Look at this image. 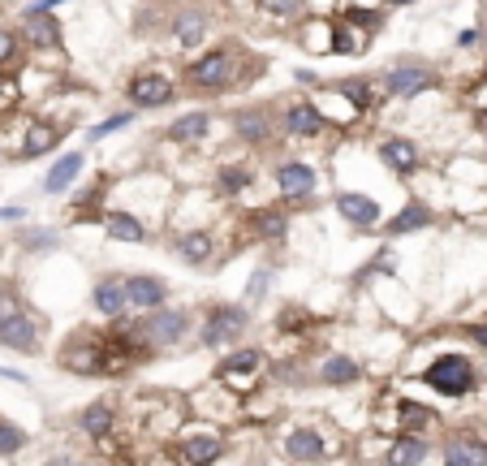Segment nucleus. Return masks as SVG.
Here are the masks:
<instances>
[{
	"label": "nucleus",
	"mask_w": 487,
	"mask_h": 466,
	"mask_svg": "<svg viewBox=\"0 0 487 466\" xmlns=\"http://www.w3.org/2000/svg\"><path fill=\"white\" fill-rule=\"evenodd\" d=\"M422 384H431L444 398H462V393L474 389V367H471V359H462V354H444V359H436V363L422 371Z\"/></svg>",
	"instance_id": "1"
},
{
	"label": "nucleus",
	"mask_w": 487,
	"mask_h": 466,
	"mask_svg": "<svg viewBox=\"0 0 487 466\" xmlns=\"http://www.w3.org/2000/svg\"><path fill=\"white\" fill-rule=\"evenodd\" d=\"M246 329V311L242 307H216L203 324V341L208 346H225V341H238Z\"/></svg>",
	"instance_id": "2"
},
{
	"label": "nucleus",
	"mask_w": 487,
	"mask_h": 466,
	"mask_svg": "<svg viewBox=\"0 0 487 466\" xmlns=\"http://www.w3.org/2000/svg\"><path fill=\"white\" fill-rule=\"evenodd\" d=\"M0 346L35 354V350H39V329H35L22 311H9V316H0Z\"/></svg>",
	"instance_id": "3"
},
{
	"label": "nucleus",
	"mask_w": 487,
	"mask_h": 466,
	"mask_svg": "<svg viewBox=\"0 0 487 466\" xmlns=\"http://www.w3.org/2000/svg\"><path fill=\"white\" fill-rule=\"evenodd\" d=\"M436 83L427 69H414V66H401V69H389V78H384V91H389L392 100H410V96H419L427 86Z\"/></svg>",
	"instance_id": "4"
},
{
	"label": "nucleus",
	"mask_w": 487,
	"mask_h": 466,
	"mask_svg": "<svg viewBox=\"0 0 487 466\" xmlns=\"http://www.w3.org/2000/svg\"><path fill=\"white\" fill-rule=\"evenodd\" d=\"M130 100L138 104V108H160V104L173 100V83L160 78V74H138L130 83Z\"/></svg>",
	"instance_id": "5"
},
{
	"label": "nucleus",
	"mask_w": 487,
	"mask_h": 466,
	"mask_svg": "<svg viewBox=\"0 0 487 466\" xmlns=\"http://www.w3.org/2000/svg\"><path fill=\"white\" fill-rule=\"evenodd\" d=\"M228 74H233V66H228L225 52H208L203 61H195V66H190V83H195V86H211V91H216V86L228 83Z\"/></svg>",
	"instance_id": "6"
},
{
	"label": "nucleus",
	"mask_w": 487,
	"mask_h": 466,
	"mask_svg": "<svg viewBox=\"0 0 487 466\" xmlns=\"http://www.w3.org/2000/svg\"><path fill=\"white\" fill-rule=\"evenodd\" d=\"M186 324H190L186 311H156V316L147 319V337H151V341H160V346H168V341H181Z\"/></svg>",
	"instance_id": "7"
},
{
	"label": "nucleus",
	"mask_w": 487,
	"mask_h": 466,
	"mask_svg": "<svg viewBox=\"0 0 487 466\" xmlns=\"http://www.w3.org/2000/svg\"><path fill=\"white\" fill-rule=\"evenodd\" d=\"M277 186H280V195H289V199L310 195V190H315V168L302 165V160H293V165L277 168Z\"/></svg>",
	"instance_id": "8"
},
{
	"label": "nucleus",
	"mask_w": 487,
	"mask_h": 466,
	"mask_svg": "<svg viewBox=\"0 0 487 466\" xmlns=\"http://www.w3.org/2000/svg\"><path fill=\"white\" fill-rule=\"evenodd\" d=\"M96 311L99 316H121L126 307H130V289H126V281H117V277H108V281L96 285Z\"/></svg>",
	"instance_id": "9"
},
{
	"label": "nucleus",
	"mask_w": 487,
	"mask_h": 466,
	"mask_svg": "<svg viewBox=\"0 0 487 466\" xmlns=\"http://www.w3.org/2000/svg\"><path fill=\"white\" fill-rule=\"evenodd\" d=\"M126 289H130V307H143V311H156V307H164V281H156V277H134V281H126Z\"/></svg>",
	"instance_id": "10"
},
{
	"label": "nucleus",
	"mask_w": 487,
	"mask_h": 466,
	"mask_svg": "<svg viewBox=\"0 0 487 466\" xmlns=\"http://www.w3.org/2000/svg\"><path fill=\"white\" fill-rule=\"evenodd\" d=\"M380 160L389 168H397V173H414L419 151H414V143H406V138H384V143H380Z\"/></svg>",
	"instance_id": "11"
},
{
	"label": "nucleus",
	"mask_w": 487,
	"mask_h": 466,
	"mask_svg": "<svg viewBox=\"0 0 487 466\" xmlns=\"http://www.w3.org/2000/svg\"><path fill=\"white\" fill-rule=\"evenodd\" d=\"M285 453H289L293 462H320V458H324V436L302 428V432H293L289 441H285Z\"/></svg>",
	"instance_id": "12"
},
{
	"label": "nucleus",
	"mask_w": 487,
	"mask_h": 466,
	"mask_svg": "<svg viewBox=\"0 0 487 466\" xmlns=\"http://www.w3.org/2000/svg\"><path fill=\"white\" fill-rule=\"evenodd\" d=\"M255 371H259V354H255V350H242V354L225 359L216 376H220L225 384H250V376H255Z\"/></svg>",
	"instance_id": "13"
},
{
	"label": "nucleus",
	"mask_w": 487,
	"mask_h": 466,
	"mask_svg": "<svg viewBox=\"0 0 487 466\" xmlns=\"http://www.w3.org/2000/svg\"><path fill=\"white\" fill-rule=\"evenodd\" d=\"M337 212H341L350 225H375V220H380V203L367 199V195H341V199H337Z\"/></svg>",
	"instance_id": "14"
},
{
	"label": "nucleus",
	"mask_w": 487,
	"mask_h": 466,
	"mask_svg": "<svg viewBox=\"0 0 487 466\" xmlns=\"http://www.w3.org/2000/svg\"><path fill=\"white\" fill-rule=\"evenodd\" d=\"M444 462L449 466H487V445L483 441H449L444 445Z\"/></svg>",
	"instance_id": "15"
},
{
	"label": "nucleus",
	"mask_w": 487,
	"mask_h": 466,
	"mask_svg": "<svg viewBox=\"0 0 487 466\" xmlns=\"http://www.w3.org/2000/svg\"><path fill=\"white\" fill-rule=\"evenodd\" d=\"M285 121H289L293 138H315V134H324V116H320V108H310V104H293Z\"/></svg>",
	"instance_id": "16"
},
{
	"label": "nucleus",
	"mask_w": 487,
	"mask_h": 466,
	"mask_svg": "<svg viewBox=\"0 0 487 466\" xmlns=\"http://www.w3.org/2000/svg\"><path fill=\"white\" fill-rule=\"evenodd\" d=\"M78 168H82V156H78V151H69V156H61V160L52 165V173H48V182H44V186H48L52 195H61V190L78 177Z\"/></svg>",
	"instance_id": "17"
},
{
	"label": "nucleus",
	"mask_w": 487,
	"mask_h": 466,
	"mask_svg": "<svg viewBox=\"0 0 487 466\" xmlns=\"http://www.w3.org/2000/svg\"><path fill=\"white\" fill-rule=\"evenodd\" d=\"M181 462H211V458H220V441L216 436H190V441H181Z\"/></svg>",
	"instance_id": "18"
},
{
	"label": "nucleus",
	"mask_w": 487,
	"mask_h": 466,
	"mask_svg": "<svg viewBox=\"0 0 487 466\" xmlns=\"http://www.w3.org/2000/svg\"><path fill=\"white\" fill-rule=\"evenodd\" d=\"M66 367H74L82 376H96L99 371V341H82V346L66 350Z\"/></svg>",
	"instance_id": "19"
},
{
	"label": "nucleus",
	"mask_w": 487,
	"mask_h": 466,
	"mask_svg": "<svg viewBox=\"0 0 487 466\" xmlns=\"http://www.w3.org/2000/svg\"><path fill=\"white\" fill-rule=\"evenodd\" d=\"M250 229H255V238H268V242H277V238H285V217H280L277 208L250 212Z\"/></svg>",
	"instance_id": "20"
},
{
	"label": "nucleus",
	"mask_w": 487,
	"mask_h": 466,
	"mask_svg": "<svg viewBox=\"0 0 487 466\" xmlns=\"http://www.w3.org/2000/svg\"><path fill=\"white\" fill-rule=\"evenodd\" d=\"M208 130H211V116L208 113H190V116H178L168 134H173L178 143H195V138H203Z\"/></svg>",
	"instance_id": "21"
},
{
	"label": "nucleus",
	"mask_w": 487,
	"mask_h": 466,
	"mask_svg": "<svg viewBox=\"0 0 487 466\" xmlns=\"http://www.w3.org/2000/svg\"><path fill=\"white\" fill-rule=\"evenodd\" d=\"M56 143H61L56 126H44V121H39V126H31V130H26V143H22V151H26V156H44V151H52Z\"/></svg>",
	"instance_id": "22"
},
{
	"label": "nucleus",
	"mask_w": 487,
	"mask_h": 466,
	"mask_svg": "<svg viewBox=\"0 0 487 466\" xmlns=\"http://www.w3.org/2000/svg\"><path fill=\"white\" fill-rule=\"evenodd\" d=\"M82 432L104 441V436L113 432V410H108V406H86V410H82Z\"/></svg>",
	"instance_id": "23"
},
{
	"label": "nucleus",
	"mask_w": 487,
	"mask_h": 466,
	"mask_svg": "<svg viewBox=\"0 0 487 466\" xmlns=\"http://www.w3.org/2000/svg\"><path fill=\"white\" fill-rule=\"evenodd\" d=\"M422 458H427V445H422L419 436H401V441L389 450L392 466H410V462H422Z\"/></svg>",
	"instance_id": "24"
},
{
	"label": "nucleus",
	"mask_w": 487,
	"mask_h": 466,
	"mask_svg": "<svg viewBox=\"0 0 487 466\" xmlns=\"http://www.w3.org/2000/svg\"><path fill=\"white\" fill-rule=\"evenodd\" d=\"M26 22H31V39L39 44V48H52V44H61V26H56L48 14H26Z\"/></svg>",
	"instance_id": "25"
},
{
	"label": "nucleus",
	"mask_w": 487,
	"mask_h": 466,
	"mask_svg": "<svg viewBox=\"0 0 487 466\" xmlns=\"http://www.w3.org/2000/svg\"><path fill=\"white\" fill-rule=\"evenodd\" d=\"M108 238H117V242H143V225L134 217H126V212H113L108 217Z\"/></svg>",
	"instance_id": "26"
},
{
	"label": "nucleus",
	"mask_w": 487,
	"mask_h": 466,
	"mask_svg": "<svg viewBox=\"0 0 487 466\" xmlns=\"http://www.w3.org/2000/svg\"><path fill=\"white\" fill-rule=\"evenodd\" d=\"M422 225H431V212H427L422 203H410L406 212L389 225V233H410V229H422Z\"/></svg>",
	"instance_id": "27"
},
{
	"label": "nucleus",
	"mask_w": 487,
	"mask_h": 466,
	"mask_svg": "<svg viewBox=\"0 0 487 466\" xmlns=\"http://www.w3.org/2000/svg\"><path fill=\"white\" fill-rule=\"evenodd\" d=\"M178 250L190 259V264H203L211 255V238L208 233H186V238H178Z\"/></svg>",
	"instance_id": "28"
},
{
	"label": "nucleus",
	"mask_w": 487,
	"mask_h": 466,
	"mask_svg": "<svg viewBox=\"0 0 487 466\" xmlns=\"http://www.w3.org/2000/svg\"><path fill=\"white\" fill-rule=\"evenodd\" d=\"M173 31H178L181 44H198L203 35H208V17H198V14H186L173 22Z\"/></svg>",
	"instance_id": "29"
},
{
	"label": "nucleus",
	"mask_w": 487,
	"mask_h": 466,
	"mask_svg": "<svg viewBox=\"0 0 487 466\" xmlns=\"http://www.w3.org/2000/svg\"><path fill=\"white\" fill-rule=\"evenodd\" d=\"M324 380L328 384H354L358 380V363H354V359H328V363H324Z\"/></svg>",
	"instance_id": "30"
},
{
	"label": "nucleus",
	"mask_w": 487,
	"mask_h": 466,
	"mask_svg": "<svg viewBox=\"0 0 487 466\" xmlns=\"http://www.w3.org/2000/svg\"><path fill=\"white\" fill-rule=\"evenodd\" d=\"M238 134L250 138V143H263V138H268V116L263 113H242L238 116Z\"/></svg>",
	"instance_id": "31"
},
{
	"label": "nucleus",
	"mask_w": 487,
	"mask_h": 466,
	"mask_svg": "<svg viewBox=\"0 0 487 466\" xmlns=\"http://www.w3.org/2000/svg\"><path fill=\"white\" fill-rule=\"evenodd\" d=\"M242 186H250V168H242V165H225V168H220V190L238 195Z\"/></svg>",
	"instance_id": "32"
},
{
	"label": "nucleus",
	"mask_w": 487,
	"mask_h": 466,
	"mask_svg": "<svg viewBox=\"0 0 487 466\" xmlns=\"http://www.w3.org/2000/svg\"><path fill=\"white\" fill-rule=\"evenodd\" d=\"M427 423H431L427 406H419V401H406V406H401V428H406V432H419Z\"/></svg>",
	"instance_id": "33"
},
{
	"label": "nucleus",
	"mask_w": 487,
	"mask_h": 466,
	"mask_svg": "<svg viewBox=\"0 0 487 466\" xmlns=\"http://www.w3.org/2000/svg\"><path fill=\"white\" fill-rule=\"evenodd\" d=\"M22 445H26V436L17 428H9V423H0V453H17Z\"/></svg>",
	"instance_id": "34"
},
{
	"label": "nucleus",
	"mask_w": 487,
	"mask_h": 466,
	"mask_svg": "<svg viewBox=\"0 0 487 466\" xmlns=\"http://www.w3.org/2000/svg\"><path fill=\"white\" fill-rule=\"evenodd\" d=\"M341 96H350L358 108H367V104H371V86H367V83H345Z\"/></svg>",
	"instance_id": "35"
},
{
	"label": "nucleus",
	"mask_w": 487,
	"mask_h": 466,
	"mask_svg": "<svg viewBox=\"0 0 487 466\" xmlns=\"http://www.w3.org/2000/svg\"><path fill=\"white\" fill-rule=\"evenodd\" d=\"M259 5L268 9V14L285 17V14H298V5H302V0H259Z\"/></svg>",
	"instance_id": "36"
},
{
	"label": "nucleus",
	"mask_w": 487,
	"mask_h": 466,
	"mask_svg": "<svg viewBox=\"0 0 487 466\" xmlns=\"http://www.w3.org/2000/svg\"><path fill=\"white\" fill-rule=\"evenodd\" d=\"M14 52H17L14 31H0V66H9V61H14Z\"/></svg>",
	"instance_id": "37"
},
{
	"label": "nucleus",
	"mask_w": 487,
	"mask_h": 466,
	"mask_svg": "<svg viewBox=\"0 0 487 466\" xmlns=\"http://www.w3.org/2000/svg\"><path fill=\"white\" fill-rule=\"evenodd\" d=\"M126 121H130V116H126V113H121V116H108V121H99L96 130H91V138H104V134H108V130H121Z\"/></svg>",
	"instance_id": "38"
},
{
	"label": "nucleus",
	"mask_w": 487,
	"mask_h": 466,
	"mask_svg": "<svg viewBox=\"0 0 487 466\" xmlns=\"http://www.w3.org/2000/svg\"><path fill=\"white\" fill-rule=\"evenodd\" d=\"M56 5H66V0H35L26 14H48V9H56Z\"/></svg>",
	"instance_id": "39"
},
{
	"label": "nucleus",
	"mask_w": 487,
	"mask_h": 466,
	"mask_svg": "<svg viewBox=\"0 0 487 466\" xmlns=\"http://www.w3.org/2000/svg\"><path fill=\"white\" fill-rule=\"evenodd\" d=\"M471 337H474V341H479V346L487 350V329H471Z\"/></svg>",
	"instance_id": "40"
},
{
	"label": "nucleus",
	"mask_w": 487,
	"mask_h": 466,
	"mask_svg": "<svg viewBox=\"0 0 487 466\" xmlns=\"http://www.w3.org/2000/svg\"><path fill=\"white\" fill-rule=\"evenodd\" d=\"M22 217V208H5V212H0V220H17Z\"/></svg>",
	"instance_id": "41"
},
{
	"label": "nucleus",
	"mask_w": 487,
	"mask_h": 466,
	"mask_svg": "<svg viewBox=\"0 0 487 466\" xmlns=\"http://www.w3.org/2000/svg\"><path fill=\"white\" fill-rule=\"evenodd\" d=\"M392 5H410V0H392Z\"/></svg>",
	"instance_id": "42"
},
{
	"label": "nucleus",
	"mask_w": 487,
	"mask_h": 466,
	"mask_svg": "<svg viewBox=\"0 0 487 466\" xmlns=\"http://www.w3.org/2000/svg\"><path fill=\"white\" fill-rule=\"evenodd\" d=\"M483 31H487V22H483ZM483 39H487V35H483Z\"/></svg>",
	"instance_id": "43"
}]
</instances>
